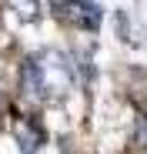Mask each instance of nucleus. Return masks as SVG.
<instances>
[{"label":"nucleus","instance_id":"39448f33","mask_svg":"<svg viewBox=\"0 0 147 154\" xmlns=\"http://www.w3.org/2000/svg\"><path fill=\"white\" fill-rule=\"evenodd\" d=\"M50 4H54V7H60V4H64V0H50Z\"/></svg>","mask_w":147,"mask_h":154},{"label":"nucleus","instance_id":"f03ea898","mask_svg":"<svg viewBox=\"0 0 147 154\" xmlns=\"http://www.w3.org/2000/svg\"><path fill=\"white\" fill-rule=\"evenodd\" d=\"M60 17L70 23V27H77V30H100V23H104V10L94 4V0H64V4L57 7Z\"/></svg>","mask_w":147,"mask_h":154},{"label":"nucleus","instance_id":"20e7f679","mask_svg":"<svg viewBox=\"0 0 147 154\" xmlns=\"http://www.w3.org/2000/svg\"><path fill=\"white\" fill-rule=\"evenodd\" d=\"M7 10H10L20 23H37V20L44 17L40 0H7Z\"/></svg>","mask_w":147,"mask_h":154},{"label":"nucleus","instance_id":"423d86ee","mask_svg":"<svg viewBox=\"0 0 147 154\" xmlns=\"http://www.w3.org/2000/svg\"><path fill=\"white\" fill-rule=\"evenodd\" d=\"M64 154H70V151H64Z\"/></svg>","mask_w":147,"mask_h":154},{"label":"nucleus","instance_id":"f257e3e1","mask_svg":"<svg viewBox=\"0 0 147 154\" xmlns=\"http://www.w3.org/2000/svg\"><path fill=\"white\" fill-rule=\"evenodd\" d=\"M20 91L30 100L60 104L74 91V64L54 47L40 50V54H30L20 64Z\"/></svg>","mask_w":147,"mask_h":154},{"label":"nucleus","instance_id":"7ed1b4c3","mask_svg":"<svg viewBox=\"0 0 147 154\" xmlns=\"http://www.w3.org/2000/svg\"><path fill=\"white\" fill-rule=\"evenodd\" d=\"M14 134H17L20 147L27 151V154H37V151H40V144L47 141L40 121H37V117H30V114H20V117L14 121Z\"/></svg>","mask_w":147,"mask_h":154}]
</instances>
